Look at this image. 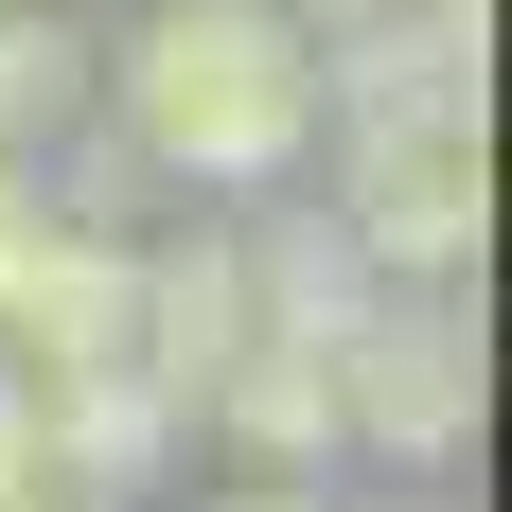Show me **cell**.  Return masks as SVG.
I'll use <instances>...</instances> for the list:
<instances>
[{"instance_id": "6da1fadb", "label": "cell", "mask_w": 512, "mask_h": 512, "mask_svg": "<svg viewBox=\"0 0 512 512\" xmlns=\"http://www.w3.org/2000/svg\"><path fill=\"white\" fill-rule=\"evenodd\" d=\"M106 142L142 159L177 212H248V195H301L318 159V36L301 0H142L106 36Z\"/></svg>"}, {"instance_id": "7a4b0ae2", "label": "cell", "mask_w": 512, "mask_h": 512, "mask_svg": "<svg viewBox=\"0 0 512 512\" xmlns=\"http://www.w3.org/2000/svg\"><path fill=\"white\" fill-rule=\"evenodd\" d=\"M495 424V354H477V283H389L336 336V442L389 477H460Z\"/></svg>"}, {"instance_id": "3957f363", "label": "cell", "mask_w": 512, "mask_h": 512, "mask_svg": "<svg viewBox=\"0 0 512 512\" xmlns=\"http://www.w3.org/2000/svg\"><path fill=\"white\" fill-rule=\"evenodd\" d=\"M336 230L371 283H477L495 230V106H424V124H336Z\"/></svg>"}, {"instance_id": "277c9868", "label": "cell", "mask_w": 512, "mask_h": 512, "mask_svg": "<svg viewBox=\"0 0 512 512\" xmlns=\"http://www.w3.org/2000/svg\"><path fill=\"white\" fill-rule=\"evenodd\" d=\"M318 124H424V106H495V18H371L318 0Z\"/></svg>"}, {"instance_id": "5b68a950", "label": "cell", "mask_w": 512, "mask_h": 512, "mask_svg": "<svg viewBox=\"0 0 512 512\" xmlns=\"http://www.w3.org/2000/svg\"><path fill=\"white\" fill-rule=\"evenodd\" d=\"M248 354V265H230V212L195 230H142V371L177 407H212V371Z\"/></svg>"}, {"instance_id": "8992f818", "label": "cell", "mask_w": 512, "mask_h": 512, "mask_svg": "<svg viewBox=\"0 0 512 512\" xmlns=\"http://www.w3.org/2000/svg\"><path fill=\"white\" fill-rule=\"evenodd\" d=\"M89 106H106V36H71L53 0H0V159L36 177Z\"/></svg>"}, {"instance_id": "52a82bcc", "label": "cell", "mask_w": 512, "mask_h": 512, "mask_svg": "<svg viewBox=\"0 0 512 512\" xmlns=\"http://www.w3.org/2000/svg\"><path fill=\"white\" fill-rule=\"evenodd\" d=\"M36 477H53V442H36V389H18V371H0V512L36 495Z\"/></svg>"}, {"instance_id": "ba28073f", "label": "cell", "mask_w": 512, "mask_h": 512, "mask_svg": "<svg viewBox=\"0 0 512 512\" xmlns=\"http://www.w3.org/2000/svg\"><path fill=\"white\" fill-rule=\"evenodd\" d=\"M195 512H336V495H301V477H230V495H195Z\"/></svg>"}, {"instance_id": "9c48e42d", "label": "cell", "mask_w": 512, "mask_h": 512, "mask_svg": "<svg viewBox=\"0 0 512 512\" xmlns=\"http://www.w3.org/2000/svg\"><path fill=\"white\" fill-rule=\"evenodd\" d=\"M18 512H124V495H89V477H36V495H18Z\"/></svg>"}, {"instance_id": "30bf717a", "label": "cell", "mask_w": 512, "mask_h": 512, "mask_svg": "<svg viewBox=\"0 0 512 512\" xmlns=\"http://www.w3.org/2000/svg\"><path fill=\"white\" fill-rule=\"evenodd\" d=\"M371 18H495V0H371Z\"/></svg>"}, {"instance_id": "8fae6325", "label": "cell", "mask_w": 512, "mask_h": 512, "mask_svg": "<svg viewBox=\"0 0 512 512\" xmlns=\"http://www.w3.org/2000/svg\"><path fill=\"white\" fill-rule=\"evenodd\" d=\"M371 512H442V495H371Z\"/></svg>"}]
</instances>
